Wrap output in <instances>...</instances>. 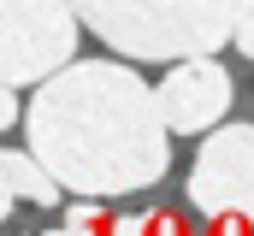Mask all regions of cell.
I'll return each mask as SVG.
<instances>
[{
    "label": "cell",
    "mask_w": 254,
    "mask_h": 236,
    "mask_svg": "<svg viewBox=\"0 0 254 236\" xmlns=\"http://www.w3.org/2000/svg\"><path fill=\"white\" fill-rule=\"evenodd\" d=\"M89 36L136 65H178L231 42L237 0H71Z\"/></svg>",
    "instance_id": "obj_2"
},
{
    "label": "cell",
    "mask_w": 254,
    "mask_h": 236,
    "mask_svg": "<svg viewBox=\"0 0 254 236\" xmlns=\"http://www.w3.org/2000/svg\"><path fill=\"white\" fill-rule=\"evenodd\" d=\"M207 236H254V213H231V219H213Z\"/></svg>",
    "instance_id": "obj_8"
},
{
    "label": "cell",
    "mask_w": 254,
    "mask_h": 236,
    "mask_svg": "<svg viewBox=\"0 0 254 236\" xmlns=\"http://www.w3.org/2000/svg\"><path fill=\"white\" fill-rule=\"evenodd\" d=\"M231 42H237V54L254 59V0H237V24H231Z\"/></svg>",
    "instance_id": "obj_7"
},
{
    "label": "cell",
    "mask_w": 254,
    "mask_h": 236,
    "mask_svg": "<svg viewBox=\"0 0 254 236\" xmlns=\"http://www.w3.org/2000/svg\"><path fill=\"white\" fill-rule=\"evenodd\" d=\"M0 177H6V201H0L6 213H12L18 201L54 207V201L65 195V183H60L54 172H48V166H42V160H36L30 148H6V160H0Z\"/></svg>",
    "instance_id": "obj_6"
},
{
    "label": "cell",
    "mask_w": 254,
    "mask_h": 236,
    "mask_svg": "<svg viewBox=\"0 0 254 236\" xmlns=\"http://www.w3.org/2000/svg\"><path fill=\"white\" fill-rule=\"evenodd\" d=\"M172 124L160 113V89H148L130 65L71 59L24 107L30 154L77 195H130L154 189L172 166Z\"/></svg>",
    "instance_id": "obj_1"
},
{
    "label": "cell",
    "mask_w": 254,
    "mask_h": 236,
    "mask_svg": "<svg viewBox=\"0 0 254 236\" xmlns=\"http://www.w3.org/2000/svg\"><path fill=\"white\" fill-rule=\"evenodd\" d=\"M231 71L219 65L213 54H195V59H178L160 83V113L178 136H201V130H219V118L231 113Z\"/></svg>",
    "instance_id": "obj_5"
},
{
    "label": "cell",
    "mask_w": 254,
    "mask_h": 236,
    "mask_svg": "<svg viewBox=\"0 0 254 236\" xmlns=\"http://www.w3.org/2000/svg\"><path fill=\"white\" fill-rule=\"evenodd\" d=\"M0 124H6V130H18V124H24V107H18V95H12V89H6V101H0Z\"/></svg>",
    "instance_id": "obj_9"
},
{
    "label": "cell",
    "mask_w": 254,
    "mask_h": 236,
    "mask_svg": "<svg viewBox=\"0 0 254 236\" xmlns=\"http://www.w3.org/2000/svg\"><path fill=\"white\" fill-rule=\"evenodd\" d=\"M190 201L207 219L254 213V124H219L190 166Z\"/></svg>",
    "instance_id": "obj_4"
},
{
    "label": "cell",
    "mask_w": 254,
    "mask_h": 236,
    "mask_svg": "<svg viewBox=\"0 0 254 236\" xmlns=\"http://www.w3.org/2000/svg\"><path fill=\"white\" fill-rule=\"evenodd\" d=\"M77 6L71 0H0V71L6 89H30L60 77L77 54Z\"/></svg>",
    "instance_id": "obj_3"
}]
</instances>
